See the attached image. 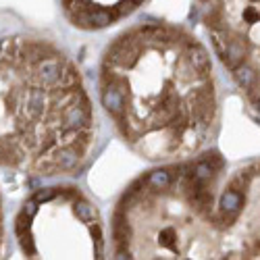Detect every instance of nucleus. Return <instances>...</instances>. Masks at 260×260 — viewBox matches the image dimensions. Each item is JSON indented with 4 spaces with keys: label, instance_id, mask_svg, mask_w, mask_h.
Here are the masks:
<instances>
[{
    "label": "nucleus",
    "instance_id": "1",
    "mask_svg": "<svg viewBox=\"0 0 260 260\" xmlns=\"http://www.w3.org/2000/svg\"><path fill=\"white\" fill-rule=\"evenodd\" d=\"M210 58L175 25L142 23L106 48L100 100L121 138L148 160L196 150L214 121Z\"/></svg>",
    "mask_w": 260,
    "mask_h": 260
},
{
    "label": "nucleus",
    "instance_id": "2",
    "mask_svg": "<svg viewBox=\"0 0 260 260\" xmlns=\"http://www.w3.org/2000/svg\"><path fill=\"white\" fill-rule=\"evenodd\" d=\"M92 142L94 115L75 64L44 40H0V258L17 191L75 171Z\"/></svg>",
    "mask_w": 260,
    "mask_h": 260
},
{
    "label": "nucleus",
    "instance_id": "3",
    "mask_svg": "<svg viewBox=\"0 0 260 260\" xmlns=\"http://www.w3.org/2000/svg\"><path fill=\"white\" fill-rule=\"evenodd\" d=\"M144 3L146 0H62V9L75 27L104 29Z\"/></svg>",
    "mask_w": 260,
    "mask_h": 260
}]
</instances>
